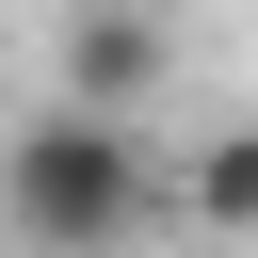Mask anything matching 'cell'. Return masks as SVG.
<instances>
[{"instance_id": "cell-1", "label": "cell", "mask_w": 258, "mask_h": 258, "mask_svg": "<svg viewBox=\"0 0 258 258\" xmlns=\"http://www.w3.org/2000/svg\"><path fill=\"white\" fill-rule=\"evenodd\" d=\"M0 226L32 258H113L145 242V129L97 113V97H48L16 145H0Z\"/></svg>"}, {"instance_id": "cell-3", "label": "cell", "mask_w": 258, "mask_h": 258, "mask_svg": "<svg viewBox=\"0 0 258 258\" xmlns=\"http://www.w3.org/2000/svg\"><path fill=\"white\" fill-rule=\"evenodd\" d=\"M194 226H258V129H226L194 161Z\"/></svg>"}, {"instance_id": "cell-2", "label": "cell", "mask_w": 258, "mask_h": 258, "mask_svg": "<svg viewBox=\"0 0 258 258\" xmlns=\"http://www.w3.org/2000/svg\"><path fill=\"white\" fill-rule=\"evenodd\" d=\"M64 97H97V113H145V97H161V32L97 0V16L64 32Z\"/></svg>"}]
</instances>
